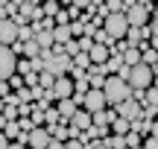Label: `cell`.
Returning <instances> with one entry per match:
<instances>
[{
    "label": "cell",
    "mask_w": 158,
    "mask_h": 149,
    "mask_svg": "<svg viewBox=\"0 0 158 149\" xmlns=\"http://www.w3.org/2000/svg\"><path fill=\"white\" fill-rule=\"evenodd\" d=\"M18 70V53L12 50V47H3L0 50V76L3 79H12Z\"/></svg>",
    "instance_id": "6"
},
{
    "label": "cell",
    "mask_w": 158,
    "mask_h": 149,
    "mask_svg": "<svg viewBox=\"0 0 158 149\" xmlns=\"http://www.w3.org/2000/svg\"><path fill=\"white\" fill-rule=\"evenodd\" d=\"M70 126H73V129H82V132H85L88 126H94V114H91V111H85V108H79L76 114L70 117Z\"/></svg>",
    "instance_id": "12"
},
{
    "label": "cell",
    "mask_w": 158,
    "mask_h": 149,
    "mask_svg": "<svg viewBox=\"0 0 158 149\" xmlns=\"http://www.w3.org/2000/svg\"><path fill=\"white\" fill-rule=\"evenodd\" d=\"M91 149H108L106 140H91Z\"/></svg>",
    "instance_id": "35"
},
{
    "label": "cell",
    "mask_w": 158,
    "mask_h": 149,
    "mask_svg": "<svg viewBox=\"0 0 158 149\" xmlns=\"http://www.w3.org/2000/svg\"><path fill=\"white\" fill-rule=\"evenodd\" d=\"M152 85H155V88H158V73H155V82H152Z\"/></svg>",
    "instance_id": "43"
},
{
    "label": "cell",
    "mask_w": 158,
    "mask_h": 149,
    "mask_svg": "<svg viewBox=\"0 0 158 149\" xmlns=\"http://www.w3.org/2000/svg\"><path fill=\"white\" fill-rule=\"evenodd\" d=\"M18 35H21V26L12 18H3L0 21V41H3V47H12L18 41Z\"/></svg>",
    "instance_id": "7"
},
{
    "label": "cell",
    "mask_w": 158,
    "mask_h": 149,
    "mask_svg": "<svg viewBox=\"0 0 158 149\" xmlns=\"http://www.w3.org/2000/svg\"><path fill=\"white\" fill-rule=\"evenodd\" d=\"M126 41H129L132 47H141V41H147V38H143V29H141V26H129V35H126Z\"/></svg>",
    "instance_id": "21"
},
{
    "label": "cell",
    "mask_w": 158,
    "mask_h": 149,
    "mask_svg": "<svg viewBox=\"0 0 158 149\" xmlns=\"http://www.w3.org/2000/svg\"><path fill=\"white\" fill-rule=\"evenodd\" d=\"M53 91H56L59 99H68V97H73V94H76V85H73V79H68V76H59L56 85H53Z\"/></svg>",
    "instance_id": "11"
},
{
    "label": "cell",
    "mask_w": 158,
    "mask_h": 149,
    "mask_svg": "<svg viewBox=\"0 0 158 149\" xmlns=\"http://www.w3.org/2000/svg\"><path fill=\"white\" fill-rule=\"evenodd\" d=\"M147 105H158V88L152 85V88H147V99H143V108Z\"/></svg>",
    "instance_id": "27"
},
{
    "label": "cell",
    "mask_w": 158,
    "mask_h": 149,
    "mask_svg": "<svg viewBox=\"0 0 158 149\" xmlns=\"http://www.w3.org/2000/svg\"><path fill=\"white\" fill-rule=\"evenodd\" d=\"M18 123H21V129H23V132H32V129H38V126L32 123V117H21Z\"/></svg>",
    "instance_id": "33"
},
{
    "label": "cell",
    "mask_w": 158,
    "mask_h": 149,
    "mask_svg": "<svg viewBox=\"0 0 158 149\" xmlns=\"http://www.w3.org/2000/svg\"><path fill=\"white\" fill-rule=\"evenodd\" d=\"M29 3H35V6H38V0H29Z\"/></svg>",
    "instance_id": "45"
},
{
    "label": "cell",
    "mask_w": 158,
    "mask_h": 149,
    "mask_svg": "<svg viewBox=\"0 0 158 149\" xmlns=\"http://www.w3.org/2000/svg\"><path fill=\"white\" fill-rule=\"evenodd\" d=\"M18 73H21V76L35 73V70H32V58H21V62H18Z\"/></svg>",
    "instance_id": "28"
},
{
    "label": "cell",
    "mask_w": 158,
    "mask_h": 149,
    "mask_svg": "<svg viewBox=\"0 0 158 149\" xmlns=\"http://www.w3.org/2000/svg\"><path fill=\"white\" fill-rule=\"evenodd\" d=\"M94 41H97V44H106V47H111V44H114V38L106 32V29H97V32H94Z\"/></svg>",
    "instance_id": "26"
},
{
    "label": "cell",
    "mask_w": 158,
    "mask_h": 149,
    "mask_svg": "<svg viewBox=\"0 0 158 149\" xmlns=\"http://www.w3.org/2000/svg\"><path fill=\"white\" fill-rule=\"evenodd\" d=\"M85 111H91V114H97V111L108 108V99H106V91H100V88H91L88 94H85V103H82Z\"/></svg>",
    "instance_id": "5"
},
{
    "label": "cell",
    "mask_w": 158,
    "mask_h": 149,
    "mask_svg": "<svg viewBox=\"0 0 158 149\" xmlns=\"http://www.w3.org/2000/svg\"><path fill=\"white\" fill-rule=\"evenodd\" d=\"M91 58H94V64H106L108 58H111V47H106V44H94Z\"/></svg>",
    "instance_id": "14"
},
{
    "label": "cell",
    "mask_w": 158,
    "mask_h": 149,
    "mask_svg": "<svg viewBox=\"0 0 158 149\" xmlns=\"http://www.w3.org/2000/svg\"><path fill=\"white\" fill-rule=\"evenodd\" d=\"M149 44H152L155 50H158V35H152V38H149Z\"/></svg>",
    "instance_id": "40"
},
{
    "label": "cell",
    "mask_w": 158,
    "mask_h": 149,
    "mask_svg": "<svg viewBox=\"0 0 158 149\" xmlns=\"http://www.w3.org/2000/svg\"><path fill=\"white\" fill-rule=\"evenodd\" d=\"M111 132H114V135H129V132H132V120H126V117H117V120L111 123Z\"/></svg>",
    "instance_id": "17"
},
{
    "label": "cell",
    "mask_w": 158,
    "mask_h": 149,
    "mask_svg": "<svg viewBox=\"0 0 158 149\" xmlns=\"http://www.w3.org/2000/svg\"><path fill=\"white\" fill-rule=\"evenodd\" d=\"M47 149H64V140H56V138H53V140H50V146H47Z\"/></svg>",
    "instance_id": "36"
},
{
    "label": "cell",
    "mask_w": 158,
    "mask_h": 149,
    "mask_svg": "<svg viewBox=\"0 0 158 149\" xmlns=\"http://www.w3.org/2000/svg\"><path fill=\"white\" fill-rule=\"evenodd\" d=\"M56 108L62 111V117H64V120H70V117L79 111V103H76L73 97H68V99H59V103H56Z\"/></svg>",
    "instance_id": "13"
},
{
    "label": "cell",
    "mask_w": 158,
    "mask_h": 149,
    "mask_svg": "<svg viewBox=\"0 0 158 149\" xmlns=\"http://www.w3.org/2000/svg\"><path fill=\"white\" fill-rule=\"evenodd\" d=\"M152 135L158 138V120H152Z\"/></svg>",
    "instance_id": "41"
},
{
    "label": "cell",
    "mask_w": 158,
    "mask_h": 149,
    "mask_svg": "<svg viewBox=\"0 0 158 149\" xmlns=\"http://www.w3.org/2000/svg\"><path fill=\"white\" fill-rule=\"evenodd\" d=\"M15 99H18V105L21 103H32V88H21V91H15Z\"/></svg>",
    "instance_id": "25"
},
{
    "label": "cell",
    "mask_w": 158,
    "mask_h": 149,
    "mask_svg": "<svg viewBox=\"0 0 158 149\" xmlns=\"http://www.w3.org/2000/svg\"><path fill=\"white\" fill-rule=\"evenodd\" d=\"M3 120H21L18 103H3Z\"/></svg>",
    "instance_id": "22"
},
{
    "label": "cell",
    "mask_w": 158,
    "mask_h": 149,
    "mask_svg": "<svg viewBox=\"0 0 158 149\" xmlns=\"http://www.w3.org/2000/svg\"><path fill=\"white\" fill-rule=\"evenodd\" d=\"M152 32H155V35H158V9H155V12H152Z\"/></svg>",
    "instance_id": "38"
},
{
    "label": "cell",
    "mask_w": 158,
    "mask_h": 149,
    "mask_svg": "<svg viewBox=\"0 0 158 149\" xmlns=\"http://www.w3.org/2000/svg\"><path fill=\"white\" fill-rule=\"evenodd\" d=\"M132 132H138V135H143V138H147V135H152V120H135L132 123Z\"/></svg>",
    "instance_id": "18"
},
{
    "label": "cell",
    "mask_w": 158,
    "mask_h": 149,
    "mask_svg": "<svg viewBox=\"0 0 158 149\" xmlns=\"http://www.w3.org/2000/svg\"><path fill=\"white\" fill-rule=\"evenodd\" d=\"M126 82H129L132 88H141V91H147V88H152V82H155V67H149V64H143V62L135 64Z\"/></svg>",
    "instance_id": "2"
},
{
    "label": "cell",
    "mask_w": 158,
    "mask_h": 149,
    "mask_svg": "<svg viewBox=\"0 0 158 149\" xmlns=\"http://www.w3.org/2000/svg\"><path fill=\"white\" fill-rule=\"evenodd\" d=\"M129 26H132V23H129V18H126V15H108L102 29H106L114 41H120V38H126V35H129Z\"/></svg>",
    "instance_id": "4"
},
{
    "label": "cell",
    "mask_w": 158,
    "mask_h": 149,
    "mask_svg": "<svg viewBox=\"0 0 158 149\" xmlns=\"http://www.w3.org/2000/svg\"><path fill=\"white\" fill-rule=\"evenodd\" d=\"M155 73H158V62H155Z\"/></svg>",
    "instance_id": "46"
},
{
    "label": "cell",
    "mask_w": 158,
    "mask_h": 149,
    "mask_svg": "<svg viewBox=\"0 0 158 149\" xmlns=\"http://www.w3.org/2000/svg\"><path fill=\"white\" fill-rule=\"evenodd\" d=\"M59 12H62L59 0H44V18H56Z\"/></svg>",
    "instance_id": "24"
},
{
    "label": "cell",
    "mask_w": 158,
    "mask_h": 149,
    "mask_svg": "<svg viewBox=\"0 0 158 149\" xmlns=\"http://www.w3.org/2000/svg\"><path fill=\"white\" fill-rule=\"evenodd\" d=\"M64 53H68V56H76V53H82V47H79V38L68 41V44H64Z\"/></svg>",
    "instance_id": "30"
},
{
    "label": "cell",
    "mask_w": 158,
    "mask_h": 149,
    "mask_svg": "<svg viewBox=\"0 0 158 149\" xmlns=\"http://www.w3.org/2000/svg\"><path fill=\"white\" fill-rule=\"evenodd\" d=\"M73 6H76V9H88L91 0H73Z\"/></svg>",
    "instance_id": "37"
},
{
    "label": "cell",
    "mask_w": 158,
    "mask_h": 149,
    "mask_svg": "<svg viewBox=\"0 0 158 149\" xmlns=\"http://www.w3.org/2000/svg\"><path fill=\"white\" fill-rule=\"evenodd\" d=\"M108 143V149H129V143H126V135H108V138H102Z\"/></svg>",
    "instance_id": "16"
},
{
    "label": "cell",
    "mask_w": 158,
    "mask_h": 149,
    "mask_svg": "<svg viewBox=\"0 0 158 149\" xmlns=\"http://www.w3.org/2000/svg\"><path fill=\"white\" fill-rule=\"evenodd\" d=\"M117 114L135 123V120H141V117H143V105L138 103V99H132V97H129L126 103H120V105H117Z\"/></svg>",
    "instance_id": "8"
},
{
    "label": "cell",
    "mask_w": 158,
    "mask_h": 149,
    "mask_svg": "<svg viewBox=\"0 0 158 149\" xmlns=\"http://www.w3.org/2000/svg\"><path fill=\"white\" fill-rule=\"evenodd\" d=\"M70 32H73V38H82L85 35V23L82 21H70Z\"/></svg>",
    "instance_id": "29"
},
{
    "label": "cell",
    "mask_w": 158,
    "mask_h": 149,
    "mask_svg": "<svg viewBox=\"0 0 158 149\" xmlns=\"http://www.w3.org/2000/svg\"><path fill=\"white\" fill-rule=\"evenodd\" d=\"M73 64H76V67H85V70H88L91 67V64H94V58H91V53H76V56H73Z\"/></svg>",
    "instance_id": "23"
},
{
    "label": "cell",
    "mask_w": 158,
    "mask_h": 149,
    "mask_svg": "<svg viewBox=\"0 0 158 149\" xmlns=\"http://www.w3.org/2000/svg\"><path fill=\"white\" fill-rule=\"evenodd\" d=\"M21 132H23V129H21V123H18V120H3V135L9 140H18V138H21Z\"/></svg>",
    "instance_id": "15"
},
{
    "label": "cell",
    "mask_w": 158,
    "mask_h": 149,
    "mask_svg": "<svg viewBox=\"0 0 158 149\" xmlns=\"http://www.w3.org/2000/svg\"><path fill=\"white\" fill-rule=\"evenodd\" d=\"M143 149H158V138L155 135H147V138H143Z\"/></svg>",
    "instance_id": "34"
},
{
    "label": "cell",
    "mask_w": 158,
    "mask_h": 149,
    "mask_svg": "<svg viewBox=\"0 0 158 149\" xmlns=\"http://www.w3.org/2000/svg\"><path fill=\"white\" fill-rule=\"evenodd\" d=\"M9 149H27V143H21V140H12Z\"/></svg>",
    "instance_id": "39"
},
{
    "label": "cell",
    "mask_w": 158,
    "mask_h": 149,
    "mask_svg": "<svg viewBox=\"0 0 158 149\" xmlns=\"http://www.w3.org/2000/svg\"><path fill=\"white\" fill-rule=\"evenodd\" d=\"M64 23H70V12H68V9H62V12L56 15V26H64Z\"/></svg>",
    "instance_id": "32"
},
{
    "label": "cell",
    "mask_w": 158,
    "mask_h": 149,
    "mask_svg": "<svg viewBox=\"0 0 158 149\" xmlns=\"http://www.w3.org/2000/svg\"><path fill=\"white\" fill-rule=\"evenodd\" d=\"M44 70H50L53 76H70V70H73V56L53 50V56L44 62Z\"/></svg>",
    "instance_id": "3"
},
{
    "label": "cell",
    "mask_w": 158,
    "mask_h": 149,
    "mask_svg": "<svg viewBox=\"0 0 158 149\" xmlns=\"http://www.w3.org/2000/svg\"><path fill=\"white\" fill-rule=\"evenodd\" d=\"M59 3H64V6H73V0H59Z\"/></svg>",
    "instance_id": "42"
},
{
    "label": "cell",
    "mask_w": 158,
    "mask_h": 149,
    "mask_svg": "<svg viewBox=\"0 0 158 149\" xmlns=\"http://www.w3.org/2000/svg\"><path fill=\"white\" fill-rule=\"evenodd\" d=\"M126 18H129L132 26H147V23H152V12H149L147 6H132V9L126 12Z\"/></svg>",
    "instance_id": "10"
},
{
    "label": "cell",
    "mask_w": 158,
    "mask_h": 149,
    "mask_svg": "<svg viewBox=\"0 0 158 149\" xmlns=\"http://www.w3.org/2000/svg\"><path fill=\"white\" fill-rule=\"evenodd\" d=\"M106 99H108V105L111 108H117L120 103H126V99L132 97V85L126 79H120V76H108V82H106Z\"/></svg>",
    "instance_id": "1"
},
{
    "label": "cell",
    "mask_w": 158,
    "mask_h": 149,
    "mask_svg": "<svg viewBox=\"0 0 158 149\" xmlns=\"http://www.w3.org/2000/svg\"><path fill=\"white\" fill-rule=\"evenodd\" d=\"M129 149H143V146H129Z\"/></svg>",
    "instance_id": "44"
},
{
    "label": "cell",
    "mask_w": 158,
    "mask_h": 149,
    "mask_svg": "<svg viewBox=\"0 0 158 149\" xmlns=\"http://www.w3.org/2000/svg\"><path fill=\"white\" fill-rule=\"evenodd\" d=\"M123 62L129 64V67H135V64H141L143 58H141V50H138V47H129V50L123 53Z\"/></svg>",
    "instance_id": "19"
},
{
    "label": "cell",
    "mask_w": 158,
    "mask_h": 149,
    "mask_svg": "<svg viewBox=\"0 0 158 149\" xmlns=\"http://www.w3.org/2000/svg\"><path fill=\"white\" fill-rule=\"evenodd\" d=\"M68 41H73L70 23H64V26H56V44H68Z\"/></svg>",
    "instance_id": "20"
},
{
    "label": "cell",
    "mask_w": 158,
    "mask_h": 149,
    "mask_svg": "<svg viewBox=\"0 0 158 149\" xmlns=\"http://www.w3.org/2000/svg\"><path fill=\"white\" fill-rule=\"evenodd\" d=\"M50 140H53V135H50V129H47V126H38V129L29 132V149H47V146H50Z\"/></svg>",
    "instance_id": "9"
},
{
    "label": "cell",
    "mask_w": 158,
    "mask_h": 149,
    "mask_svg": "<svg viewBox=\"0 0 158 149\" xmlns=\"http://www.w3.org/2000/svg\"><path fill=\"white\" fill-rule=\"evenodd\" d=\"M143 120H158V105H147L143 108Z\"/></svg>",
    "instance_id": "31"
}]
</instances>
